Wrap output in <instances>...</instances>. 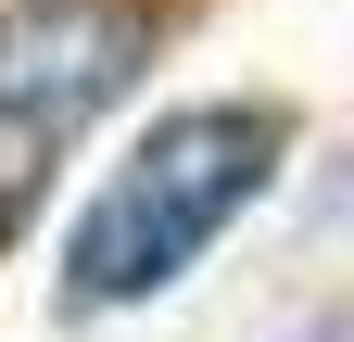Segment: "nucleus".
I'll return each instance as SVG.
<instances>
[{
  "label": "nucleus",
  "instance_id": "nucleus-3",
  "mask_svg": "<svg viewBox=\"0 0 354 342\" xmlns=\"http://www.w3.org/2000/svg\"><path fill=\"white\" fill-rule=\"evenodd\" d=\"M291 342H342V330H329V317H317V330H291Z\"/></svg>",
  "mask_w": 354,
  "mask_h": 342
},
{
  "label": "nucleus",
  "instance_id": "nucleus-2",
  "mask_svg": "<svg viewBox=\"0 0 354 342\" xmlns=\"http://www.w3.org/2000/svg\"><path fill=\"white\" fill-rule=\"evenodd\" d=\"M140 51H152L140 0H0V228L127 102Z\"/></svg>",
  "mask_w": 354,
  "mask_h": 342
},
{
  "label": "nucleus",
  "instance_id": "nucleus-1",
  "mask_svg": "<svg viewBox=\"0 0 354 342\" xmlns=\"http://www.w3.org/2000/svg\"><path fill=\"white\" fill-rule=\"evenodd\" d=\"M291 152V114L279 102H190V114H152V140L88 190V216L64 228V305L76 317H114V305H152L228 241L266 178Z\"/></svg>",
  "mask_w": 354,
  "mask_h": 342
}]
</instances>
